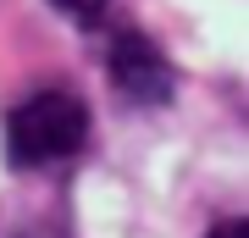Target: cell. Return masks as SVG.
<instances>
[{
	"label": "cell",
	"mask_w": 249,
	"mask_h": 238,
	"mask_svg": "<svg viewBox=\"0 0 249 238\" xmlns=\"http://www.w3.org/2000/svg\"><path fill=\"white\" fill-rule=\"evenodd\" d=\"M55 11H67V17H78V22H100V11L111 6V0H50Z\"/></svg>",
	"instance_id": "3957f363"
},
{
	"label": "cell",
	"mask_w": 249,
	"mask_h": 238,
	"mask_svg": "<svg viewBox=\"0 0 249 238\" xmlns=\"http://www.w3.org/2000/svg\"><path fill=\"white\" fill-rule=\"evenodd\" d=\"M205 238H249V227H244V221H222V227L205 233Z\"/></svg>",
	"instance_id": "277c9868"
},
{
	"label": "cell",
	"mask_w": 249,
	"mask_h": 238,
	"mask_svg": "<svg viewBox=\"0 0 249 238\" xmlns=\"http://www.w3.org/2000/svg\"><path fill=\"white\" fill-rule=\"evenodd\" d=\"M106 72H111V83L122 89L133 106H166L172 89H178V78H172V61L160 55V44H150L144 34H133V28L111 39Z\"/></svg>",
	"instance_id": "7a4b0ae2"
},
{
	"label": "cell",
	"mask_w": 249,
	"mask_h": 238,
	"mask_svg": "<svg viewBox=\"0 0 249 238\" xmlns=\"http://www.w3.org/2000/svg\"><path fill=\"white\" fill-rule=\"evenodd\" d=\"M89 139V106L72 89H39L6 116V161L11 166H55L72 161Z\"/></svg>",
	"instance_id": "6da1fadb"
}]
</instances>
